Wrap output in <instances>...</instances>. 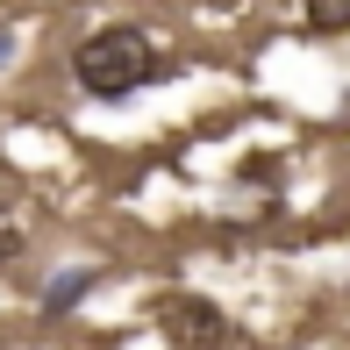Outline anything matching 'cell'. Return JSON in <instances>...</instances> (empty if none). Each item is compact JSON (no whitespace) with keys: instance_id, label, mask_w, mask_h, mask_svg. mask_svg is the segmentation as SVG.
<instances>
[{"instance_id":"4","label":"cell","mask_w":350,"mask_h":350,"mask_svg":"<svg viewBox=\"0 0 350 350\" xmlns=\"http://www.w3.org/2000/svg\"><path fill=\"white\" fill-rule=\"evenodd\" d=\"M86 286H93V272H65V279H51V293H43V308H72V300H86Z\"/></svg>"},{"instance_id":"3","label":"cell","mask_w":350,"mask_h":350,"mask_svg":"<svg viewBox=\"0 0 350 350\" xmlns=\"http://www.w3.org/2000/svg\"><path fill=\"white\" fill-rule=\"evenodd\" d=\"M300 22H308L314 36H343L350 29V0H300Z\"/></svg>"},{"instance_id":"5","label":"cell","mask_w":350,"mask_h":350,"mask_svg":"<svg viewBox=\"0 0 350 350\" xmlns=\"http://www.w3.org/2000/svg\"><path fill=\"white\" fill-rule=\"evenodd\" d=\"M14 258H22V229L0 215V265H14Z\"/></svg>"},{"instance_id":"2","label":"cell","mask_w":350,"mask_h":350,"mask_svg":"<svg viewBox=\"0 0 350 350\" xmlns=\"http://www.w3.org/2000/svg\"><path fill=\"white\" fill-rule=\"evenodd\" d=\"M157 322L179 350H229V314L200 293H165L157 300Z\"/></svg>"},{"instance_id":"1","label":"cell","mask_w":350,"mask_h":350,"mask_svg":"<svg viewBox=\"0 0 350 350\" xmlns=\"http://www.w3.org/2000/svg\"><path fill=\"white\" fill-rule=\"evenodd\" d=\"M165 72L172 65L157 57V43L143 36L136 22H100L72 51V79H79V93H93V100H129V93L157 86Z\"/></svg>"}]
</instances>
